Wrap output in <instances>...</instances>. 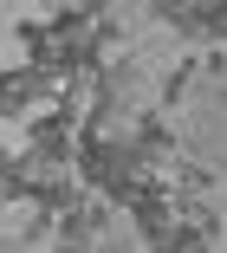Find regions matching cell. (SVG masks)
<instances>
[{"label": "cell", "instance_id": "1", "mask_svg": "<svg viewBox=\"0 0 227 253\" xmlns=\"http://www.w3.org/2000/svg\"><path fill=\"white\" fill-rule=\"evenodd\" d=\"M33 104H59V78H45V72H33V65H20V72L0 78V117H20V111H33Z\"/></svg>", "mask_w": 227, "mask_h": 253}, {"label": "cell", "instance_id": "2", "mask_svg": "<svg viewBox=\"0 0 227 253\" xmlns=\"http://www.w3.org/2000/svg\"><path fill=\"white\" fill-rule=\"evenodd\" d=\"M124 214H130V227H136V240H149V247H156L162 234H176V201H169V195H162L156 182H149V188H143V195L130 201Z\"/></svg>", "mask_w": 227, "mask_h": 253}, {"label": "cell", "instance_id": "3", "mask_svg": "<svg viewBox=\"0 0 227 253\" xmlns=\"http://www.w3.org/2000/svg\"><path fill=\"white\" fill-rule=\"evenodd\" d=\"M149 253H214V247H208V240H201L195 227H176V234H162V240H156Z\"/></svg>", "mask_w": 227, "mask_h": 253}, {"label": "cell", "instance_id": "4", "mask_svg": "<svg viewBox=\"0 0 227 253\" xmlns=\"http://www.w3.org/2000/svg\"><path fill=\"white\" fill-rule=\"evenodd\" d=\"M0 253H33V247L26 240H0Z\"/></svg>", "mask_w": 227, "mask_h": 253}, {"label": "cell", "instance_id": "5", "mask_svg": "<svg viewBox=\"0 0 227 253\" xmlns=\"http://www.w3.org/2000/svg\"><path fill=\"white\" fill-rule=\"evenodd\" d=\"M52 253H85V247H52Z\"/></svg>", "mask_w": 227, "mask_h": 253}]
</instances>
